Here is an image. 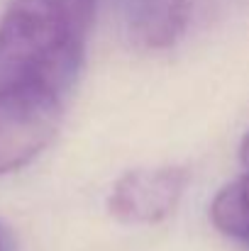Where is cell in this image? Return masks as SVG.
<instances>
[{"label":"cell","mask_w":249,"mask_h":251,"mask_svg":"<svg viewBox=\"0 0 249 251\" xmlns=\"http://www.w3.org/2000/svg\"><path fill=\"white\" fill-rule=\"evenodd\" d=\"M95 0H7L0 17V85L64 95L83 64Z\"/></svg>","instance_id":"obj_1"},{"label":"cell","mask_w":249,"mask_h":251,"mask_svg":"<svg viewBox=\"0 0 249 251\" xmlns=\"http://www.w3.org/2000/svg\"><path fill=\"white\" fill-rule=\"evenodd\" d=\"M61 95L34 85H0V176L27 166L59 132Z\"/></svg>","instance_id":"obj_2"},{"label":"cell","mask_w":249,"mask_h":251,"mask_svg":"<svg viewBox=\"0 0 249 251\" xmlns=\"http://www.w3.org/2000/svg\"><path fill=\"white\" fill-rule=\"evenodd\" d=\"M186 183L188 171L181 166L127 171L112 185L110 212L127 225H157L176 210Z\"/></svg>","instance_id":"obj_3"},{"label":"cell","mask_w":249,"mask_h":251,"mask_svg":"<svg viewBox=\"0 0 249 251\" xmlns=\"http://www.w3.org/2000/svg\"><path fill=\"white\" fill-rule=\"evenodd\" d=\"M127 42L142 51L173 47L191 20V0H117Z\"/></svg>","instance_id":"obj_4"},{"label":"cell","mask_w":249,"mask_h":251,"mask_svg":"<svg viewBox=\"0 0 249 251\" xmlns=\"http://www.w3.org/2000/svg\"><path fill=\"white\" fill-rule=\"evenodd\" d=\"M210 222L225 237L249 247V168L213 198Z\"/></svg>","instance_id":"obj_5"},{"label":"cell","mask_w":249,"mask_h":251,"mask_svg":"<svg viewBox=\"0 0 249 251\" xmlns=\"http://www.w3.org/2000/svg\"><path fill=\"white\" fill-rule=\"evenodd\" d=\"M240 156H242V164L249 168V129H247V134H245V139H242V147H240Z\"/></svg>","instance_id":"obj_6"},{"label":"cell","mask_w":249,"mask_h":251,"mask_svg":"<svg viewBox=\"0 0 249 251\" xmlns=\"http://www.w3.org/2000/svg\"><path fill=\"white\" fill-rule=\"evenodd\" d=\"M0 251H10V237H7L2 225H0Z\"/></svg>","instance_id":"obj_7"}]
</instances>
